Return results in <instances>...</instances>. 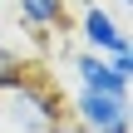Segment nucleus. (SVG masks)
I'll use <instances>...</instances> for the list:
<instances>
[{
  "mask_svg": "<svg viewBox=\"0 0 133 133\" xmlns=\"http://www.w3.org/2000/svg\"><path fill=\"white\" fill-rule=\"evenodd\" d=\"M15 10L30 30H59L64 25V0H15Z\"/></svg>",
  "mask_w": 133,
  "mask_h": 133,
  "instance_id": "5",
  "label": "nucleus"
},
{
  "mask_svg": "<svg viewBox=\"0 0 133 133\" xmlns=\"http://www.w3.org/2000/svg\"><path fill=\"white\" fill-rule=\"evenodd\" d=\"M10 64H20V54H15V49H10V44L0 39V69H10Z\"/></svg>",
  "mask_w": 133,
  "mask_h": 133,
  "instance_id": "7",
  "label": "nucleus"
},
{
  "mask_svg": "<svg viewBox=\"0 0 133 133\" xmlns=\"http://www.w3.org/2000/svg\"><path fill=\"white\" fill-rule=\"evenodd\" d=\"M69 118H79L89 133H128L133 128L128 94H104V89H84V84L69 99Z\"/></svg>",
  "mask_w": 133,
  "mask_h": 133,
  "instance_id": "2",
  "label": "nucleus"
},
{
  "mask_svg": "<svg viewBox=\"0 0 133 133\" xmlns=\"http://www.w3.org/2000/svg\"><path fill=\"white\" fill-rule=\"evenodd\" d=\"M69 64H74V79H79L84 89H104V94H128V89H133V79L114 69V59H109V54L79 49V54H74Z\"/></svg>",
  "mask_w": 133,
  "mask_h": 133,
  "instance_id": "4",
  "label": "nucleus"
},
{
  "mask_svg": "<svg viewBox=\"0 0 133 133\" xmlns=\"http://www.w3.org/2000/svg\"><path fill=\"white\" fill-rule=\"evenodd\" d=\"M59 118H64L59 94L39 74L25 69L10 89H0V128H10V133H49Z\"/></svg>",
  "mask_w": 133,
  "mask_h": 133,
  "instance_id": "1",
  "label": "nucleus"
},
{
  "mask_svg": "<svg viewBox=\"0 0 133 133\" xmlns=\"http://www.w3.org/2000/svg\"><path fill=\"white\" fill-rule=\"evenodd\" d=\"M49 133H89V128H84L79 118H69V114H64V118H59V123H54V128H49Z\"/></svg>",
  "mask_w": 133,
  "mask_h": 133,
  "instance_id": "6",
  "label": "nucleus"
},
{
  "mask_svg": "<svg viewBox=\"0 0 133 133\" xmlns=\"http://www.w3.org/2000/svg\"><path fill=\"white\" fill-rule=\"evenodd\" d=\"M79 39H84V49H94V54H128L133 49L128 25L114 20L104 5H84V15H79Z\"/></svg>",
  "mask_w": 133,
  "mask_h": 133,
  "instance_id": "3",
  "label": "nucleus"
},
{
  "mask_svg": "<svg viewBox=\"0 0 133 133\" xmlns=\"http://www.w3.org/2000/svg\"><path fill=\"white\" fill-rule=\"evenodd\" d=\"M114 5H118V10H128V5H133V0H114Z\"/></svg>",
  "mask_w": 133,
  "mask_h": 133,
  "instance_id": "8",
  "label": "nucleus"
}]
</instances>
